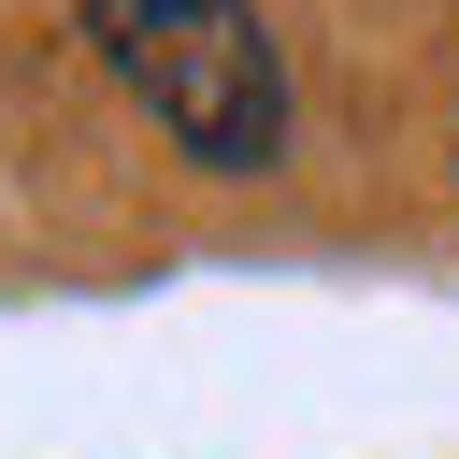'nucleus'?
<instances>
[{
  "label": "nucleus",
  "mask_w": 459,
  "mask_h": 459,
  "mask_svg": "<svg viewBox=\"0 0 459 459\" xmlns=\"http://www.w3.org/2000/svg\"><path fill=\"white\" fill-rule=\"evenodd\" d=\"M86 43L201 172L287 158V57H273L258 0H86Z\"/></svg>",
  "instance_id": "1"
}]
</instances>
